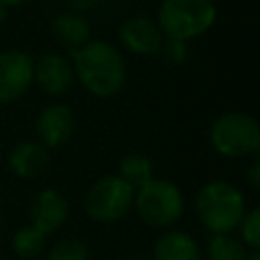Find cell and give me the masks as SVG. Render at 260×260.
I'll list each match as a JSON object with an SVG mask.
<instances>
[{
	"mask_svg": "<svg viewBox=\"0 0 260 260\" xmlns=\"http://www.w3.org/2000/svg\"><path fill=\"white\" fill-rule=\"evenodd\" d=\"M71 57L73 75H77L89 93L110 98L122 89L126 81V63L112 43L87 41L83 47L71 51Z\"/></svg>",
	"mask_w": 260,
	"mask_h": 260,
	"instance_id": "1",
	"label": "cell"
},
{
	"mask_svg": "<svg viewBox=\"0 0 260 260\" xmlns=\"http://www.w3.org/2000/svg\"><path fill=\"white\" fill-rule=\"evenodd\" d=\"M195 209L211 234H232L246 213V201L236 187L223 181H211L197 193Z\"/></svg>",
	"mask_w": 260,
	"mask_h": 260,
	"instance_id": "2",
	"label": "cell"
},
{
	"mask_svg": "<svg viewBox=\"0 0 260 260\" xmlns=\"http://www.w3.org/2000/svg\"><path fill=\"white\" fill-rule=\"evenodd\" d=\"M217 18L213 0H162L158 6V28L169 39L189 41L207 32Z\"/></svg>",
	"mask_w": 260,
	"mask_h": 260,
	"instance_id": "3",
	"label": "cell"
},
{
	"mask_svg": "<svg viewBox=\"0 0 260 260\" xmlns=\"http://www.w3.org/2000/svg\"><path fill=\"white\" fill-rule=\"evenodd\" d=\"M134 205L142 221L152 228H169L183 215V193L177 185L162 179H150L134 189Z\"/></svg>",
	"mask_w": 260,
	"mask_h": 260,
	"instance_id": "4",
	"label": "cell"
},
{
	"mask_svg": "<svg viewBox=\"0 0 260 260\" xmlns=\"http://www.w3.org/2000/svg\"><path fill=\"white\" fill-rule=\"evenodd\" d=\"M211 144L223 156H246L260 146L258 122L240 112L219 116L211 126Z\"/></svg>",
	"mask_w": 260,
	"mask_h": 260,
	"instance_id": "5",
	"label": "cell"
},
{
	"mask_svg": "<svg viewBox=\"0 0 260 260\" xmlns=\"http://www.w3.org/2000/svg\"><path fill=\"white\" fill-rule=\"evenodd\" d=\"M134 203V187L120 177H102L85 195V211L95 221H116Z\"/></svg>",
	"mask_w": 260,
	"mask_h": 260,
	"instance_id": "6",
	"label": "cell"
},
{
	"mask_svg": "<svg viewBox=\"0 0 260 260\" xmlns=\"http://www.w3.org/2000/svg\"><path fill=\"white\" fill-rule=\"evenodd\" d=\"M32 59L22 51L0 53V106L20 98L32 83Z\"/></svg>",
	"mask_w": 260,
	"mask_h": 260,
	"instance_id": "7",
	"label": "cell"
},
{
	"mask_svg": "<svg viewBox=\"0 0 260 260\" xmlns=\"http://www.w3.org/2000/svg\"><path fill=\"white\" fill-rule=\"evenodd\" d=\"M120 43L136 55H158L165 35L158 28L156 20L144 18V16H134L122 22L120 26Z\"/></svg>",
	"mask_w": 260,
	"mask_h": 260,
	"instance_id": "8",
	"label": "cell"
},
{
	"mask_svg": "<svg viewBox=\"0 0 260 260\" xmlns=\"http://www.w3.org/2000/svg\"><path fill=\"white\" fill-rule=\"evenodd\" d=\"M73 77L75 75H73L71 63L57 53L43 55L32 65V79L39 83V87L45 93H51V95L65 93L71 87Z\"/></svg>",
	"mask_w": 260,
	"mask_h": 260,
	"instance_id": "9",
	"label": "cell"
},
{
	"mask_svg": "<svg viewBox=\"0 0 260 260\" xmlns=\"http://www.w3.org/2000/svg\"><path fill=\"white\" fill-rule=\"evenodd\" d=\"M69 215V203L67 199L55 191V189H45L41 191L30 207V217H32V225L37 230H41L45 236L53 234L55 230H59L63 225V221Z\"/></svg>",
	"mask_w": 260,
	"mask_h": 260,
	"instance_id": "10",
	"label": "cell"
},
{
	"mask_svg": "<svg viewBox=\"0 0 260 260\" xmlns=\"http://www.w3.org/2000/svg\"><path fill=\"white\" fill-rule=\"evenodd\" d=\"M71 132H73V116L67 106L51 104L41 112L37 120V134L45 148L61 146L71 136Z\"/></svg>",
	"mask_w": 260,
	"mask_h": 260,
	"instance_id": "11",
	"label": "cell"
},
{
	"mask_svg": "<svg viewBox=\"0 0 260 260\" xmlns=\"http://www.w3.org/2000/svg\"><path fill=\"white\" fill-rule=\"evenodd\" d=\"M8 165L20 179H37L49 167V152L41 142H20L10 150Z\"/></svg>",
	"mask_w": 260,
	"mask_h": 260,
	"instance_id": "12",
	"label": "cell"
},
{
	"mask_svg": "<svg viewBox=\"0 0 260 260\" xmlns=\"http://www.w3.org/2000/svg\"><path fill=\"white\" fill-rule=\"evenodd\" d=\"M53 35L55 39L69 47L71 51L83 47L91 37V26L81 12H63L53 20Z\"/></svg>",
	"mask_w": 260,
	"mask_h": 260,
	"instance_id": "13",
	"label": "cell"
},
{
	"mask_svg": "<svg viewBox=\"0 0 260 260\" xmlns=\"http://www.w3.org/2000/svg\"><path fill=\"white\" fill-rule=\"evenodd\" d=\"M154 260H201V252L187 234L167 232L154 244Z\"/></svg>",
	"mask_w": 260,
	"mask_h": 260,
	"instance_id": "14",
	"label": "cell"
},
{
	"mask_svg": "<svg viewBox=\"0 0 260 260\" xmlns=\"http://www.w3.org/2000/svg\"><path fill=\"white\" fill-rule=\"evenodd\" d=\"M248 248L230 234H213L207 242V260H248Z\"/></svg>",
	"mask_w": 260,
	"mask_h": 260,
	"instance_id": "15",
	"label": "cell"
},
{
	"mask_svg": "<svg viewBox=\"0 0 260 260\" xmlns=\"http://www.w3.org/2000/svg\"><path fill=\"white\" fill-rule=\"evenodd\" d=\"M120 179L138 189L152 179V162L142 154H128L120 160Z\"/></svg>",
	"mask_w": 260,
	"mask_h": 260,
	"instance_id": "16",
	"label": "cell"
},
{
	"mask_svg": "<svg viewBox=\"0 0 260 260\" xmlns=\"http://www.w3.org/2000/svg\"><path fill=\"white\" fill-rule=\"evenodd\" d=\"M45 234L41 230H37L35 225H24L20 228L14 238H12V248L14 252L24 258V260H30V258H37L43 248H45Z\"/></svg>",
	"mask_w": 260,
	"mask_h": 260,
	"instance_id": "17",
	"label": "cell"
},
{
	"mask_svg": "<svg viewBox=\"0 0 260 260\" xmlns=\"http://www.w3.org/2000/svg\"><path fill=\"white\" fill-rule=\"evenodd\" d=\"M49 260H89V250L81 240L67 238L51 248Z\"/></svg>",
	"mask_w": 260,
	"mask_h": 260,
	"instance_id": "18",
	"label": "cell"
},
{
	"mask_svg": "<svg viewBox=\"0 0 260 260\" xmlns=\"http://www.w3.org/2000/svg\"><path fill=\"white\" fill-rule=\"evenodd\" d=\"M238 228L242 232L244 246L252 248L254 252H258V248H260V209L254 207V209L246 211Z\"/></svg>",
	"mask_w": 260,
	"mask_h": 260,
	"instance_id": "19",
	"label": "cell"
},
{
	"mask_svg": "<svg viewBox=\"0 0 260 260\" xmlns=\"http://www.w3.org/2000/svg\"><path fill=\"white\" fill-rule=\"evenodd\" d=\"M158 55H162L167 61H171V63H183L185 59H187V55H189V49H187V41H179V39H169V37H165V41H162V47H160V53Z\"/></svg>",
	"mask_w": 260,
	"mask_h": 260,
	"instance_id": "20",
	"label": "cell"
},
{
	"mask_svg": "<svg viewBox=\"0 0 260 260\" xmlns=\"http://www.w3.org/2000/svg\"><path fill=\"white\" fill-rule=\"evenodd\" d=\"M69 4V8H73V12H83V10H89L93 8L100 0H65Z\"/></svg>",
	"mask_w": 260,
	"mask_h": 260,
	"instance_id": "21",
	"label": "cell"
},
{
	"mask_svg": "<svg viewBox=\"0 0 260 260\" xmlns=\"http://www.w3.org/2000/svg\"><path fill=\"white\" fill-rule=\"evenodd\" d=\"M248 183H250V187H252L254 191L260 189V162H258V160H256V162L252 165V169L248 171Z\"/></svg>",
	"mask_w": 260,
	"mask_h": 260,
	"instance_id": "22",
	"label": "cell"
},
{
	"mask_svg": "<svg viewBox=\"0 0 260 260\" xmlns=\"http://www.w3.org/2000/svg\"><path fill=\"white\" fill-rule=\"evenodd\" d=\"M24 0H0V6H4V8H8V6H18V4H22Z\"/></svg>",
	"mask_w": 260,
	"mask_h": 260,
	"instance_id": "23",
	"label": "cell"
},
{
	"mask_svg": "<svg viewBox=\"0 0 260 260\" xmlns=\"http://www.w3.org/2000/svg\"><path fill=\"white\" fill-rule=\"evenodd\" d=\"M4 16H6V8H4V6H0V22L4 20Z\"/></svg>",
	"mask_w": 260,
	"mask_h": 260,
	"instance_id": "24",
	"label": "cell"
},
{
	"mask_svg": "<svg viewBox=\"0 0 260 260\" xmlns=\"http://www.w3.org/2000/svg\"><path fill=\"white\" fill-rule=\"evenodd\" d=\"M248 260H260V256H258V252H254L252 256H248Z\"/></svg>",
	"mask_w": 260,
	"mask_h": 260,
	"instance_id": "25",
	"label": "cell"
}]
</instances>
